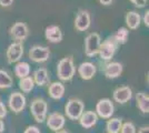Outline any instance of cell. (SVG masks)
<instances>
[{"label":"cell","mask_w":149,"mask_h":133,"mask_svg":"<svg viewBox=\"0 0 149 133\" xmlns=\"http://www.w3.org/2000/svg\"><path fill=\"white\" fill-rule=\"evenodd\" d=\"M137 107L143 113L149 112V96L145 92H138L136 95Z\"/></svg>","instance_id":"obj_19"},{"label":"cell","mask_w":149,"mask_h":133,"mask_svg":"<svg viewBox=\"0 0 149 133\" xmlns=\"http://www.w3.org/2000/svg\"><path fill=\"white\" fill-rule=\"evenodd\" d=\"M100 36L96 32L88 34L85 40V51L88 57H93L96 53H98L100 47Z\"/></svg>","instance_id":"obj_5"},{"label":"cell","mask_w":149,"mask_h":133,"mask_svg":"<svg viewBox=\"0 0 149 133\" xmlns=\"http://www.w3.org/2000/svg\"><path fill=\"white\" fill-rule=\"evenodd\" d=\"M13 87V79L5 70H0V89H7Z\"/></svg>","instance_id":"obj_25"},{"label":"cell","mask_w":149,"mask_h":133,"mask_svg":"<svg viewBox=\"0 0 149 133\" xmlns=\"http://www.w3.org/2000/svg\"><path fill=\"white\" fill-rule=\"evenodd\" d=\"M13 2V0H0V5L2 7H9L11 6Z\"/></svg>","instance_id":"obj_31"},{"label":"cell","mask_w":149,"mask_h":133,"mask_svg":"<svg viewBox=\"0 0 149 133\" xmlns=\"http://www.w3.org/2000/svg\"><path fill=\"white\" fill-rule=\"evenodd\" d=\"M50 56V51L47 47L33 45L29 50V58L35 62H45L48 60Z\"/></svg>","instance_id":"obj_8"},{"label":"cell","mask_w":149,"mask_h":133,"mask_svg":"<svg viewBox=\"0 0 149 133\" xmlns=\"http://www.w3.org/2000/svg\"><path fill=\"white\" fill-rule=\"evenodd\" d=\"M30 111L32 116L38 123H41L46 120L47 111H48V104L44 99H35L31 102Z\"/></svg>","instance_id":"obj_2"},{"label":"cell","mask_w":149,"mask_h":133,"mask_svg":"<svg viewBox=\"0 0 149 133\" xmlns=\"http://www.w3.org/2000/svg\"><path fill=\"white\" fill-rule=\"evenodd\" d=\"M128 36H129L128 29H126V28H119L118 31L116 32V34L113 36V38H115V40L117 41V43L124 44L127 42Z\"/></svg>","instance_id":"obj_26"},{"label":"cell","mask_w":149,"mask_h":133,"mask_svg":"<svg viewBox=\"0 0 149 133\" xmlns=\"http://www.w3.org/2000/svg\"><path fill=\"white\" fill-rule=\"evenodd\" d=\"M105 76L108 79H115L118 78L123 72V65L119 62H111L108 63L105 68Z\"/></svg>","instance_id":"obj_17"},{"label":"cell","mask_w":149,"mask_h":133,"mask_svg":"<svg viewBox=\"0 0 149 133\" xmlns=\"http://www.w3.org/2000/svg\"><path fill=\"white\" fill-rule=\"evenodd\" d=\"M123 125V122L118 118H113L108 120L106 127H107V132L108 133H119L120 132V129Z\"/></svg>","instance_id":"obj_23"},{"label":"cell","mask_w":149,"mask_h":133,"mask_svg":"<svg viewBox=\"0 0 149 133\" xmlns=\"http://www.w3.org/2000/svg\"><path fill=\"white\" fill-rule=\"evenodd\" d=\"M132 98V91L129 87H119L113 91V99L120 104L128 102Z\"/></svg>","instance_id":"obj_12"},{"label":"cell","mask_w":149,"mask_h":133,"mask_svg":"<svg viewBox=\"0 0 149 133\" xmlns=\"http://www.w3.org/2000/svg\"><path fill=\"white\" fill-rule=\"evenodd\" d=\"M35 87V82H33V79L30 76H26L20 79L19 81V88L22 90V92L25 93H29L31 90Z\"/></svg>","instance_id":"obj_24"},{"label":"cell","mask_w":149,"mask_h":133,"mask_svg":"<svg viewBox=\"0 0 149 133\" xmlns=\"http://www.w3.org/2000/svg\"><path fill=\"white\" fill-rule=\"evenodd\" d=\"M90 25V14L86 10H80L74 19V27L79 31L87 30Z\"/></svg>","instance_id":"obj_10"},{"label":"cell","mask_w":149,"mask_h":133,"mask_svg":"<svg viewBox=\"0 0 149 133\" xmlns=\"http://www.w3.org/2000/svg\"><path fill=\"white\" fill-rule=\"evenodd\" d=\"M140 14L136 11H130L126 14V23L129 27V29H137L140 25Z\"/></svg>","instance_id":"obj_21"},{"label":"cell","mask_w":149,"mask_h":133,"mask_svg":"<svg viewBox=\"0 0 149 133\" xmlns=\"http://www.w3.org/2000/svg\"><path fill=\"white\" fill-rule=\"evenodd\" d=\"M29 72H30V65L27 62H18L15 67V73L20 79L28 76Z\"/></svg>","instance_id":"obj_22"},{"label":"cell","mask_w":149,"mask_h":133,"mask_svg":"<svg viewBox=\"0 0 149 133\" xmlns=\"http://www.w3.org/2000/svg\"><path fill=\"white\" fill-rule=\"evenodd\" d=\"M143 22H145V25L149 27V11L147 12H145V16H143Z\"/></svg>","instance_id":"obj_32"},{"label":"cell","mask_w":149,"mask_h":133,"mask_svg":"<svg viewBox=\"0 0 149 133\" xmlns=\"http://www.w3.org/2000/svg\"><path fill=\"white\" fill-rule=\"evenodd\" d=\"M5 131V123H3V121L0 119V133H2Z\"/></svg>","instance_id":"obj_35"},{"label":"cell","mask_w":149,"mask_h":133,"mask_svg":"<svg viewBox=\"0 0 149 133\" xmlns=\"http://www.w3.org/2000/svg\"><path fill=\"white\" fill-rule=\"evenodd\" d=\"M47 125L52 131H59L65 125V116L62 114L55 112L47 118Z\"/></svg>","instance_id":"obj_11"},{"label":"cell","mask_w":149,"mask_h":133,"mask_svg":"<svg viewBox=\"0 0 149 133\" xmlns=\"http://www.w3.org/2000/svg\"><path fill=\"white\" fill-rule=\"evenodd\" d=\"M116 49H117V41L112 37V38L107 39L105 42L100 43L98 53L102 60H110L113 57Z\"/></svg>","instance_id":"obj_4"},{"label":"cell","mask_w":149,"mask_h":133,"mask_svg":"<svg viewBox=\"0 0 149 133\" xmlns=\"http://www.w3.org/2000/svg\"><path fill=\"white\" fill-rule=\"evenodd\" d=\"M113 110H115L113 103L109 99H101L96 105V111H97L96 114H98L102 119L111 118V115L113 114Z\"/></svg>","instance_id":"obj_6"},{"label":"cell","mask_w":149,"mask_h":133,"mask_svg":"<svg viewBox=\"0 0 149 133\" xmlns=\"http://www.w3.org/2000/svg\"><path fill=\"white\" fill-rule=\"evenodd\" d=\"M78 73L84 80H90L96 74V67L91 62H84L79 65Z\"/></svg>","instance_id":"obj_16"},{"label":"cell","mask_w":149,"mask_h":133,"mask_svg":"<svg viewBox=\"0 0 149 133\" xmlns=\"http://www.w3.org/2000/svg\"><path fill=\"white\" fill-rule=\"evenodd\" d=\"M65 112L70 120H79L84 113V103L79 99H70L65 107Z\"/></svg>","instance_id":"obj_3"},{"label":"cell","mask_w":149,"mask_h":133,"mask_svg":"<svg viewBox=\"0 0 149 133\" xmlns=\"http://www.w3.org/2000/svg\"><path fill=\"white\" fill-rule=\"evenodd\" d=\"M33 82L37 83L39 87H44L47 83L49 82V76H48V72L45 68H40L37 69L33 73Z\"/></svg>","instance_id":"obj_18"},{"label":"cell","mask_w":149,"mask_h":133,"mask_svg":"<svg viewBox=\"0 0 149 133\" xmlns=\"http://www.w3.org/2000/svg\"><path fill=\"white\" fill-rule=\"evenodd\" d=\"M6 115H7V109L5 107V104H3V102L1 101V99H0V119H3Z\"/></svg>","instance_id":"obj_28"},{"label":"cell","mask_w":149,"mask_h":133,"mask_svg":"<svg viewBox=\"0 0 149 133\" xmlns=\"http://www.w3.org/2000/svg\"><path fill=\"white\" fill-rule=\"evenodd\" d=\"M56 133H68V132L65 131V130H59V131H56Z\"/></svg>","instance_id":"obj_36"},{"label":"cell","mask_w":149,"mask_h":133,"mask_svg":"<svg viewBox=\"0 0 149 133\" xmlns=\"http://www.w3.org/2000/svg\"><path fill=\"white\" fill-rule=\"evenodd\" d=\"M113 0H99V2L101 5H105V6H108V5H110Z\"/></svg>","instance_id":"obj_33"},{"label":"cell","mask_w":149,"mask_h":133,"mask_svg":"<svg viewBox=\"0 0 149 133\" xmlns=\"http://www.w3.org/2000/svg\"><path fill=\"white\" fill-rule=\"evenodd\" d=\"M28 27L24 22H17L10 29V34L16 40H25L28 37Z\"/></svg>","instance_id":"obj_13"},{"label":"cell","mask_w":149,"mask_h":133,"mask_svg":"<svg viewBox=\"0 0 149 133\" xmlns=\"http://www.w3.org/2000/svg\"><path fill=\"white\" fill-rule=\"evenodd\" d=\"M97 121H98V115L93 111H87V112L81 114V116L79 118L80 125L85 129L93 127L97 123Z\"/></svg>","instance_id":"obj_15"},{"label":"cell","mask_w":149,"mask_h":133,"mask_svg":"<svg viewBox=\"0 0 149 133\" xmlns=\"http://www.w3.org/2000/svg\"><path fill=\"white\" fill-rule=\"evenodd\" d=\"M25 133H40V131H39V129L37 127L30 125V127H28L25 130Z\"/></svg>","instance_id":"obj_30"},{"label":"cell","mask_w":149,"mask_h":133,"mask_svg":"<svg viewBox=\"0 0 149 133\" xmlns=\"http://www.w3.org/2000/svg\"><path fill=\"white\" fill-rule=\"evenodd\" d=\"M48 92H49V95L52 99L58 100V99H61L65 94V87L60 82H54L49 85Z\"/></svg>","instance_id":"obj_20"},{"label":"cell","mask_w":149,"mask_h":133,"mask_svg":"<svg viewBox=\"0 0 149 133\" xmlns=\"http://www.w3.org/2000/svg\"><path fill=\"white\" fill-rule=\"evenodd\" d=\"M130 1L138 8H143L147 3V0H130Z\"/></svg>","instance_id":"obj_29"},{"label":"cell","mask_w":149,"mask_h":133,"mask_svg":"<svg viewBox=\"0 0 149 133\" xmlns=\"http://www.w3.org/2000/svg\"><path fill=\"white\" fill-rule=\"evenodd\" d=\"M120 131H121V133H136V127L134 125V123L126 122L121 125Z\"/></svg>","instance_id":"obj_27"},{"label":"cell","mask_w":149,"mask_h":133,"mask_svg":"<svg viewBox=\"0 0 149 133\" xmlns=\"http://www.w3.org/2000/svg\"><path fill=\"white\" fill-rule=\"evenodd\" d=\"M45 36H46V39L49 42H52V43H58L62 40L61 29L58 25H49V27H47L46 31H45Z\"/></svg>","instance_id":"obj_14"},{"label":"cell","mask_w":149,"mask_h":133,"mask_svg":"<svg viewBox=\"0 0 149 133\" xmlns=\"http://www.w3.org/2000/svg\"><path fill=\"white\" fill-rule=\"evenodd\" d=\"M74 72H76V69H74V60L71 57L63 58L58 62L57 73H58V76L60 80H62V81L71 80L72 76H74Z\"/></svg>","instance_id":"obj_1"},{"label":"cell","mask_w":149,"mask_h":133,"mask_svg":"<svg viewBox=\"0 0 149 133\" xmlns=\"http://www.w3.org/2000/svg\"><path fill=\"white\" fill-rule=\"evenodd\" d=\"M138 133H149V127H143Z\"/></svg>","instance_id":"obj_34"},{"label":"cell","mask_w":149,"mask_h":133,"mask_svg":"<svg viewBox=\"0 0 149 133\" xmlns=\"http://www.w3.org/2000/svg\"><path fill=\"white\" fill-rule=\"evenodd\" d=\"M24 54V47L20 42H13L9 45L7 50V60L8 63H13L20 60Z\"/></svg>","instance_id":"obj_9"},{"label":"cell","mask_w":149,"mask_h":133,"mask_svg":"<svg viewBox=\"0 0 149 133\" xmlns=\"http://www.w3.org/2000/svg\"><path fill=\"white\" fill-rule=\"evenodd\" d=\"M9 108L11 109L15 113H19L24 111L26 108V98L25 95L20 92H13L9 96Z\"/></svg>","instance_id":"obj_7"}]
</instances>
